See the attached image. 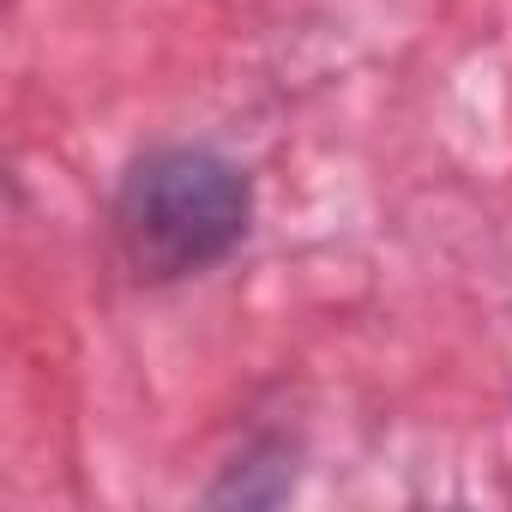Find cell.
Segmentation results:
<instances>
[{
  "label": "cell",
  "mask_w": 512,
  "mask_h": 512,
  "mask_svg": "<svg viewBox=\"0 0 512 512\" xmlns=\"http://www.w3.org/2000/svg\"><path fill=\"white\" fill-rule=\"evenodd\" d=\"M115 247L139 284L217 272L253 229V175L217 145H151L115 181Z\"/></svg>",
  "instance_id": "6da1fadb"
}]
</instances>
